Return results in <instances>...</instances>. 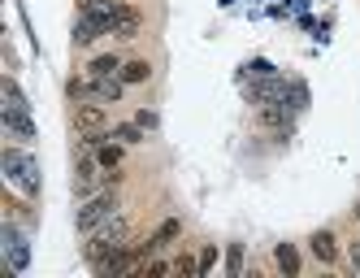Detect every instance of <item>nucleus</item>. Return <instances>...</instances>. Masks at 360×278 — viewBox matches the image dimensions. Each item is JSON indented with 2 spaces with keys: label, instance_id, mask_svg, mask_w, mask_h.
Here are the masks:
<instances>
[{
  "label": "nucleus",
  "instance_id": "obj_1",
  "mask_svg": "<svg viewBox=\"0 0 360 278\" xmlns=\"http://www.w3.org/2000/svg\"><path fill=\"white\" fill-rule=\"evenodd\" d=\"M126 239H131V222H126L122 213H113L109 222H100L87 235V265H100L113 248H126Z\"/></svg>",
  "mask_w": 360,
  "mask_h": 278
},
{
  "label": "nucleus",
  "instance_id": "obj_2",
  "mask_svg": "<svg viewBox=\"0 0 360 278\" xmlns=\"http://www.w3.org/2000/svg\"><path fill=\"white\" fill-rule=\"evenodd\" d=\"M0 165H5V174H9L13 187H22L27 196L39 191V165H35L31 153H22V148H5V153H0Z\"/></svg>",
  "mask_w": 360,
  "mask_h": 278
},
{
  "label": "nucleus",
  "instance_id": "obj_3",
  "mask_svg": "<svg viewBox=\"0 0 360 278\" xmlns=\"http://www.w3.org/2000/svg\"><path fill=\"white\" fill-rule=\"evenodd\" d=\"M117 213V196H113V187H100L96 196H87L83 200V209H79V231L83 235H91L100 222H109Z\"/></svg>",
  "mask_w": 360,
  "mask_h": 278
},
{
  "label": "nucleus",
  "instance_id": "obj_4",
  "mask_svg": "<svg viewBox=\"0 0 360 278\" xmlns=\"http://www.w3.org/2000/svg\"><path fill=\"white\" fill-rule=\"evenodd\" d=\"M70 122H74V131L79 135H105V105H91V100H79L74 105V113H70Z\"/></svg>",
  "mask_w": 360,
  "mask_h": 278
},
{
  "label": "nucleus",
  "instance_id": "obj_5",
  "mask_svg": "<svg viewBox=\"0 0 360 278\" xmlns=\"http://www.w3.org/2000/svg\"><path fill=\"white\" fill-rule=\"evenodd\" d=\"M0 126H5L13 139H22V144L35 139V122H31V113H0Z\"/></svg>",
  "mask_w": 360,
  "mask_h": 278
},
{
  "label": "nucleus",
  "instance_id": "obj_6",
  "mask_svg": "<svg viewBox=\"0 0 360 278\" xmlns=\"http://www.w3.org/2000/svg\"><path fill=\"white\" fill-rule=\"evenodd\" d=\"M308 248H313V257H317L321 265H334V261H339V239H334L330 231H317L313 239H308Z\"/></svg>",
  "mask_w": 360,
  "mask_h": 278
},
{
  "label": "nucleus",
  "instance_id": "obj_7",
  "mask_svg": "<svg viewBox=\"0 0 360 278\" xmlns=\"http://www.w3.org/2000/svg\"><path fill=\"white\" fill-rule=\"evenodd\" d=\"M0 96H5V113H31L27 96H22V87L13 83V74H5V83H0Z\"/></svg>",
  "mask_w": 360,
  "mask_h": 278
},
{
  "label": "nucleus",
  "instance_id": "obj_8",
  "mask_svg": "<svg viewBox=\"0 0 360 278\" xmlns=\"http://www.w3.org/2000/svg\"><path fill=\"white\" fill-rule=\"evenodd\" d=\"M117 74H122V61H117V57H109V53L87 61V79H91V83H100V79H117Z\"/></svg>",
  "mask_w": 360,
  "mask_h": 278
},
{
  "label": "nucleus",
  "instance_id": "obj_9",
  "mask_svg": "<svg viewBox=\"0 0 360 278\" xmlns=\"http://www.w3.org/2000/svg\"><path fill=\"white\" fill-rule=\"evenodd\" d=\"M100 35H105V27H100V22H91L87 13H79V22H74V44L87 48V44H96Z\"/></svg>",
  "mask_w": 360,
  "mask_h": 278
},
{
  "label": "nucleus",
  "instance_id": "obj_10",
  "mask_svg": "<svg viewBox=\"0 0 360 278\" xmlns=\"http://www.w3.org/2000/svg\"><path fill=\"white\" fill-rule=\"evenodd\" d=\"M139 27H143L139 13L126 5V9H122V18H117V27H113V39H139Z\"/></svg>",
  "mask_w": 360,
  "mask_h": 278
},
{
  "label": "nucleus",
  "instance_id": "obj_11",
  "mask_svg": "<svg viewBox=\"0 0 360 278\" xmlns=\"http://www.w3.org/2000/svg\"><path fill=\"white\" fill-rule=\"evenodd\" d=\"M152 79V65L148 61H126L122 65V83H148Z\"/></svg>",
  "mask_w": 360,
  "mask_h": 278
},
{
  "label": "nucleus",
  "instance_id": "obj_12",
  "mask_svg": "<svg viewBox=\"0 0 360 278\" xmlns=\"http://www.w3.org/2000/svg\"><path fill=\"white\" fill-rule=\"evenodd\" d=\"M274 257H278L282 274H291V278L300 274V257H295V248H291V244H278V248H274Z\"/></svg>",
  "mask_w": 360,
  "mask_h": 278
},
{
  "label": "nucleus",
  "instance_id": "obj_13",
  "mask_svg": "<svg viewBox=\"0 0 360 278\" xmlns=\"http://www.w3.org/2000/svg\"><path fill=\"white\" fill-rule=\"evenodd\" d=\"M113 139L117 144H143V126L139 122H122V126H113Z\"/></svg>",
  "mask_w": 360,
  "mask_h": 278
},
{
  "label": "nucleus",
  "instance_id": "obj_14",
  "mask_svg": "<svg viewBox=\"0 0 360 278\" xmlns=\"http://www.w3.org/2000/svg\"><path fill=\"white\" fill-rule=\"evenodd\" d=\"M109 139H113V135H109ZM109 139L96 148V157H100V165H105V170H113V165L122 161V144H109Z\"/></svg>",
  "mask_w": 360,
  "mask_h": 278
},
{
  "label": "nucleus",
  "instance_id": "obj_15",
  "mask_svg": "<svg viewBox=\"0 0 360 278\" xmlns=\"http://www.w3.org/2000/svg\"><path fill=\"white\" fill-rule=\"evenodd\" d=\"M226 270H230V274L243 270V244H230V261H226Z\"/></svg>",
  "mask_w": 360,
  "mask_h": 278
},
{
  "label": "nucleus",
  "instance_id": "obj_16",
  "mask_svg": "<svg viewBox=\"0 0 360 278\" xmlns=\"http://www.w3.org/2000/svg\"><path fill=\"white\" fill-rule=\"evenodd\" d=\"M213 261H217V248L209 244V248L200 252V274H209V270H213Z\"/></svg>",
  "mask_w": 360,
  "mask_h": 278
},
{
  "label": "nucleus",
  "instance_id": "obj_17",
  "mask_svg": "<svg viewBox=\"0 0 360 278\" xmlns=\"http://www.w3.org/2000/svg\"><path fill=\"white\" fill-rule=\"evenodd\" d=\"M135 122H139V126H143V131H152V126H157V113H139V118H135Z\"/></svg>",
  "mask_w": 360,
  "mask_h": 278
},
{
  "label": "nucleus",
  "instance_id": "obj_18",
  "mask_svg": "<svg viewBox=\"0 0 360 278\" xmlns=\"http://www.w3.org/2000/svg\"><path fill=\"white\" fill-rule=\"evenodd\" d=\"M143 270H148V274H152V278H161V274H165V270H169V265H165V261H152V265H143Z\"/></svg>",
  "mask_w": 360,
  "mask_h": 278
},
{
  "label": "nucleus",
  "instance_id": "obj_19",
  "mask_svg": "<svg viewBox=\"0 0 360 278\" xmlns=\"http://www.w3.org/2000/svg\"><path fill=\"white\" fill-rule=\"evenodd\" d=\"M347 257H352V265H356V274H360V244H352V248H347Z\"/></svg>",
  "mask_w": 360,
  "mask_h": 278
},
{
  "label": "nucleus",
  "instance_id": "obj_20",
  "mask_svg": "<svg viewBox=\"0 0 360 278\" xmlns=\"http://www.w3.org/2000/svg\"><path fill=\"white\" fill-rule=\"evenodd\" d=\"M356 217H360V209H356Z\"/></svg>",
  "mask_w": 360,
  "mask_h": 278
}]
</instances>
